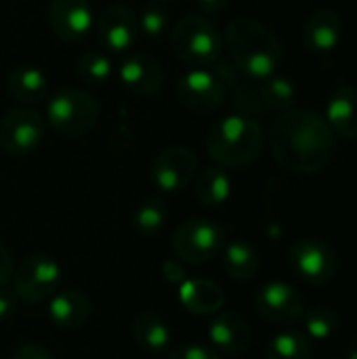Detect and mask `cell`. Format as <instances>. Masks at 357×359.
<instances>
[{"instance_id": "obj_17", "label": "cell", "mask_w": 357, "mask_h": 359, "mask_svg": "<svg viewBox=\"0 0 357 359\" xmlns=\"http://www.w3.org/2000/svg\"><path fill=\"white\" fill-rule=\"evenodd\" d=\"M330 130L343 139H357V86L339 82L328 101H326V116Z\"/></svg>"}, {"instance_id": "obj_9", "label": "cell", "mask_w": 357, "mask_h": 359, "mask_svg": "<svg viewBox=\"0 0 357 359\" xmlns=\"http://www.w3.org/2000/svg\"><path fill=\"white\" fill-rule=\"evenodd\" d=\"M225 84L208 67H191L175 84V95L194 114H215L225 103Z\"/></svg>"}, {"instance_id": "obj_25", "label": "cell", "mask_w": 357, "mask_h": 359, "mask_svg": "<svg viewBox=\"0 0 357 359\" xmlns=\"http://www.w3.org/2000/svg\"><path fill=\"white\" fill-rule=\"evenodd\" d=\"M259 97L265 111H286L292 107L297 88L284 76H271L267 80H259Z\"/></svg>"}, {"instance_id": "obj_26", "label": "cell", "mask_w": 357, "mask_h": 359, "mask_svg": "<svg viewBox=\"0 0 357 359\" xmlns=\"http://www.w3.org/2000/svg\"><path fill=\"white\" fill-rule=\"evenodd\" d=\"M267 359H311V341L305 332L284 330L267 345Z\"/></svg>"}, {"instance_id": "obj_15", "label": "cell", "mask_w": 357, "mask_h": 359, "mask_svg": "<svg viewBox=\"0 0 357 359\" xmlns=\"http://www.w3.org/2000/svg\"><path fill=\"white\" fill-rule=\"evenodd\" d=\"M48 23L63 42H80L93 27V11L86 0H50Z\"/></svg>"}, {"instance_id": "obj_22", "label": "cell", "mask_w": 357, "mask_h": 359, "mask_svg": "<svg viewBox=\"0 0 357 359\" xmlns=\"http://www.w3.org/2000/svg\"><path fill=\"white\" fill-rule=\"evenodd\" d=\"M133 339L135 343L151 353H160L170 347L173 332L168 324L154 311H141L133 320Z\"/></svg>"}, {"instance_id": "obj_2", "label": "cell", "mask_w": 357, "mask_h": 359, "mask_svg": "<svg viewBox=\"0 0 357 359\" xmlns=\"http://www.w3.org/2000/svg\"><path fill=\"white\" fill-rule=\"evenodd\" d=\"M223 44L229 63L250 80L271 78L284 55L280 38L267 25L248 17H238L227 23Z\"/></svg>"}, {"instance_id": "obj_29", "label": "cell", "mask_w": 357, "mask_h": 359, "mask_svg": "<svg viewBox=\"0 0 357 359\" xmlns=\"http://www.w3.org/2000/svg\"><path fill=\"white\" fill-rule=\"evenodd\" d=\"M76 74L82 82H88L95 86L105 84L112 78V61L107 55L99 50H88L78 59Z\"/></svg>"}, {"instance_id": "obj_19", "label": "cell", "mask_w": 357, "mask_h": 359, "mask_svg": "<svg viewBox=\"0 0 357 359\" xmlns=\"http://www.w3.org/2000/svg\"><path fill=\"white\" fill-rule=\"evenodd\" d=\"M48 320L61 330H78L88 324L93 305L80 290H61L48 299Z\"/></svg>"}, {"instance_id": "obj_34", "label": "cell", "mask_w": 357, "mask_h": 359, "mask_svg": "<svg viewBox=\"0 0 357 359\" xmlns=\"http://www.w3.org/2000/svg\"><path fill=\"white\" fill-rule=\"evenodd\" d=\"M17 309V297L13 290H8L6 286L0 288V322L8 320Z\"/></svg>"}, {"instance_id": "obj_4", "label": "cell", "mask_w": 357, "mask_h": 359, "mask_svg": "<svg viewBox=\"0 0 357 359\" xmlns=\"http://www.w3.org/2000/svg\"><path fill=\"white\" fill-rule=\"evenodd\" d=\"M170 48L189 67H210L221 57V36L204 15L189 13L173 25Z\"/></svg>"}, {"instance_id": "obj_3", "label": "cell", "mask_w": 357, "mask_h": 359, "mask_svg": "<svg viewBox=\"0 0 357 359\" xmlns=\"http://www.w3.org/2000/svg\"><path fill=\"white\" fill-rule=\"evenodd\" d=\"M265 145L261 126L242 114L225 116L206 135V151L221 168H246L259 160Z\"/></svg>"}, {"instance_id": "obj_7", "label": "cell", "mask_w": 357, "mask_h": 359, "mask_svg": "<svg viewBox=\"0 0 357 359\" xmlns=\"http://www.w3.org/2000/svg\"><path fill=\"white\" fill-rule=\"evenodd\" d=\"M61 282V267L48 255H32L15 267L11 284L17 299L27 305L48 301Z\"/></svg>"}, {"instance_id": "obj_31", "label": "cell", "mask_w": 357, "mask_h": 359, "mask_svg": "<svg viewBox=\"0 0 357 359\" xmlns=\"http://www.w3.org/2000/svg\"><path fill=\"white\" fill-rule=\"evenodd\" d=\"M168 359H219V355L202 343H185L175 347Z\"/></svg>"}, {"instance_id": "obj_10", "label": "cell", "mask_w": 357, "mask_h": 359, "mask_svg": "<svg viewBox=\"0 0 357 359\" xmlns=\"http://www.w3.org/2000/svg\"><path fill=\"white\" fill-rule=\"evenodd\" d=\"M44 118L32 107L8 109L0 118V149L8 156H27L42 143Z\"/></svg>"}, {"instance_id": "obj_27", "label": "cell", "mask_w": 357, "mask_h": 359, "mask_svg": "<svg viewBox=\"0 0 357 359\" xmlns=\"http://www.w3.org/2000/svg\"><path fill=\"white\" fill-rule=\"evenodd\" d=\"M168 221V206L160 198H147L143 200L135 212H133V227L141 236H156L164 229Z\"/></svg>"}, {"instance_id": "obj_36", "label": "cell", "mask_w": 357, "mask_h": 359, "mask_svg": "<svg viewBox=\"0 0 357 359\" xmlns=\"http://www.w3.org/2000/svg\"><path fill=\"white\" fill-rule=\"evenodd\" d=\"M196 2H198L200 11H202L204 15L221 13V11H225V8H227V4H229V0H196Z\"/></svg>"}, {"instance_id": "obj_12", "label": "cell", "mask_w": 357, "mask_h": 359, "mask_svg": "<svg viewBox=\"0 0 357 359\" xmlns=\"http://www.w3.org/2000/svg\"><path fill=\"white\" fill-rule=\"evenodd\" d=\"M257 313L276 326H292L305 313L301 292L286 282H267L255 294Z\"/></svg>"}, {"instance_id": "obj_21", "label": "cell", "mask_w": 357, "mask_h": 359, "mask_svg": "<svg viewBox=\"0 0 357 359\" xmlns=\"http://www.w3.org/2000/svg\"><path fill=\"white\" fill-rule=\"evenodd\" d=\"M6 88L8 95L25 105L38 103L42 99H46L48 95V80L46 76L32 65H19L15 67L8 78H6Z\"/></svg>"}, {"instance_id": "obj_30", "label": "cell", "mask_w": 357, "mask_h": 359, "mask_svg": "<svg viewBox=\"0 0 357 359\" xmlns=\"http://www.w3.org/2000/svg\"><path fill=\"white\" fill-rule=\"evenodd\" d=\"M139 19V32L149 36V38H158L166 32L168 27V15L162 6H147L143 8L141 15H137Z\"/></svg>"}, {"instance_id": "obj_16", "label": "cell", "mask_w": 357, "mask_h": 359, "mask_svg": "<svg viewBox=\"0 0 357 359\" xmlns=\"http://www.w3.org/2000/svg\"><path fill=\"white\" fill-rule=\"evenodd\" d=\"M343 40L341 15L332 8L314 11L303 23V42L311 53L326 55L337 50Z\"/></svg>"}, {"instance_id": "obj_6", "label": "cell", "mask_w": 357, "mask_h": 359, "mask_svg": "<svg viewBox=\"0 0 357 359\" xmlns=\"http://www.w3.org/2000/svg\"><path fill=\"white\" fill-rule=\"evenodd\" d=\"M173 252L187 265H202L215 259L225 246V231L219 223L202 217L183 221L173 231Z\"/></svg>"}, {"instance_id": "obj_37", "label": "cell", "mask_w": 357, "mask_h": 359, "mask_svg": "<svg viewBox=\"0 0 357 359\" xmlns=\"http://www.w3.org/2000/svg\"><path fill=\"white\" fill-rule=\"evenodd\" d=\"M347 359H357V337L351 341V345L347 349Z\"/></svg>"}, {"instance_id": "obj_28", "label": "cell", "mask_w": 357, "mask_h": 359, "mask_svg": "<svg viewBox=\"0 0 357 359\" xmlns=\"http://www.w3.org/2000/svg\"><path fill=\"white\" fill-rule=\"evenodd\" d=\"M305 320V334L309 337V341H326L330 337H335V332L339 330V316L335 313L332 307L326 305H318L314 309H309L307 313H303Z\"/></svg>"}, {"instance_id": "obj_35", "label": "cell", "mask_w": 357, "mask_h": 359, "mask_svg": "<svg viewBox=\"0 0 357 359\" xmlns=\"http://www.w3.org/2000/svg\"><path fill=\"white\" fill-rule=\"evenodd\" d=\"M162 273H164V278L170 282V284H183L187 278H185V271H183V265H179V263H175V261H166L164 265H162Z\"/></svg>"}, {"instance_id": "obj_32", "label": "cell", "mask_w": 357, "mask_h": 359, "mask_svg": "<svg viewBox=\"0 0 357 359\" xmlns=\"http://www.w3.org/2000/svg\"><path fill=\"white\" fill-rule=\"evenodd\" d=\"M13 359H53V355L38 343H25V345L17 347V351L13 353Z\"/></svg>"}, {"instance_id": "obj_24", "label": "cell", "mask_w": 357, "mask_h": 359, "mask_svg": "<svg viewBox=\"0 0 357 359\" xmlns=\"http://www.w3.org/2000/svg\"><path fill=\"white\" fill-rule=\"evenodd\" d=\"M231 179L221 166H210L204 172L196 175V198L202 206L215 208L229 200Z\"/></svg>"}, {"instance_id": "obj_14", "label": "cell", "mask_w": 357, "mask_h": 359, "mask_svg": "<svg viewBox=\"0 0 357 359\" xmlns=\"http://www.w3.org/2000/svg\"><path fill=\"white\" fill-rule=\"evenodd\" d=\"M120 82L139 97L158 95L164 88V67L160 61L143 50L130 53L118 69Z\"/></svg>"}, {"instance_id": "obj_5", "label": "cell", "mask_w": 357, "mask_h": 359, "mask_svg": "<svg viewBox=\"0 0 357 359\" xmlns=\"http://www.w3.org/2000/svg\"><path fill=\"white\" fill-rule=\"evenodd\" d=\"M97 99L80 88H61L46 103L50 126L65 137H82L99 122Z\"/></svg>"}, {"instance_id": "obj_20", "label": "cell", "mask_w": 357, "mask_h": 359, "mask_svg": "<svg viewBox=\"0 0 357 359\" xmlns=\"http://www.w3.org/2000/svg\"><path fill=\"white\" fill-rule=\"evenodd\" d=\"M179 303L185 311L196 316H213L219 313L225 305V294L221 286L210 280H185L179 284Z\"/></svg>"}, {"instance_id": "obj_33", "label": "cell", "mask_w": 357, "mask_h": 359, "mask_svg": "<svg viewBox=\"0 0 357 359\" xmlns=\"http://www.w3.org/2000/svg\"><path fill=\"white\" fill-rule=\"evenodd\" d=\"M15 271V263H13V255L8 252V248L0 242V288L6 286L13 278Z\"/></svg>"}, {"instance_id": "obj_18", "label": "cell", "mask_w": 357, "mask_h": 359, "mask_svg": "<svg viewBox=\"0 0 357 359\" xmlns=\"http://www.w3.org/2000/svg\"><path fill=\"white\" fill-rule=\"evenodd\" d=\"M208 341L225 355H242L250 347L248 322L234 311H223L210 322Z\"/></svg>"}, {"instance_id": "obj_11", "label": "cell", "mask_w": 357, "mask_h": 359, "mask_svg": "<svg viewBox=\"0 0 357 359\" xmlns=\"http://www.w3.org/2000/svg\"><path fill=\"white\" fill-rule=\"evenodd\" d=\"M198 175V156L183 145H170L162 149L151 166L149 179L164 194L183 191Z\"/></svg>"}, {"instance_id": "obj_8", "label": "cell", "mask_w": 357, "mask_h": 359, "mask_svg": "<svg viewBox=\"0 0 357 359\" xmlns=\"http://www.w3.org/2000/svg\"><path fill=\"white\" fill-rule=\"evenodd\" d=\"M290 269L311 286H324L339 273L337 250L320 238H303L290 246L288 252Z\"/></svg>"}, {"instance_id": "obj_38", "label": "cell", "mask_w": 357, "mask_h": 359, "mask_svg": "<svg viewBox=\"0 0 357 359\" xmlns=\"http://www.w3.org/2000/svg\"><path fill=\"white\" fill-rule=\"evenodd\" d=\"M158 2H166V0H158Z\"/></svg>"}, {"instance_id": "obj_13", "label": "cell", "mask_w": 357, "mask_h": 359, "mask_svg": "<svg viewBox=\"0 0 357 359\" xmlns=\"http://www.w3.org/2000/svg\"><path fill=\"white\" fill-rule=\"evenodd\" d=\"M137 13L126 4H109L97 19V38L109 53H126L139 40Z\"/></svg>"}, {"instance_id": "obj_1", "label": "cell", "mask_w": 357, "mask_h": 359, "mask_svg": "<svg viewBox=\"0 0 357 359\" xmlns=\"http://www.w3.org/2000/svg\"><path fill=\"white\" fill-rule=\"evenodd\" d=\"M269 147L282 168L297 175H314L324 170L335 158L337 139L324 116L290 107L274 120Z\"/></svg>"}, {"instance_id": "obj_23", "label": "cell", "mask_w": 357, "mask_h": 359, "mask_svg": "<svg viewBox=\"0 0 357 359\" xmlns=\"http://www.w3.org/2000/svg\"><path fill=\"white\" fill-rule=\"evenodd\" d=\"M261 259L259 252L244 240H234L223 246V269L229 278L238 282H248L259 273Z\"/></svg>"}]
</instances>
